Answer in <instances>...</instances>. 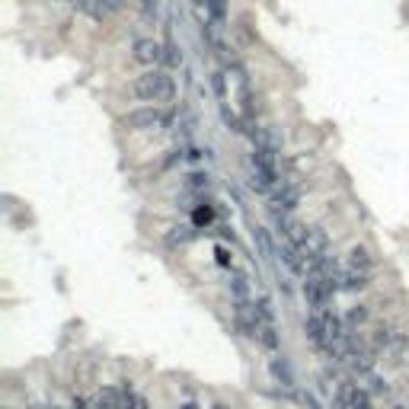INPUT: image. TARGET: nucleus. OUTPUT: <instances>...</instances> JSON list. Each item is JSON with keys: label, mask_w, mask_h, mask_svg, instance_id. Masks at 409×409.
Returning a JSON list of instances; mask_svg holds the SVG:
<instances>
[{"label": "nucleus", "mask_w": 409, "mask_h": 409, "mask_svg": "<svg viewBox=\"0 0 409 409\" xmlns=\"http://www.w3.org/2000/svg\"><path fill=\"white\" fill-rule=\"evenodd\" d=\"M349 266H352V269H362V272H371L374 259H371V253L364 250V246H352V253H349Z\"/></svg>", "instance_id": "1a4fd4ad"}, {"label": "nucleus", "mask_w": 409, "mask_h": 409, "mask_svg": "<svg viewBox=\"0 0 409 409\" xmlns=\"http://www.w3.org/2000/svg\"><path fill=\"white\" fill-rule=\"evenodd\" d=\"M192 3H196V7H208V0H192Z\"/></svg>", "instance_id": "412c9836"}, {"label": "nucleus", "mask_w": 409, "mask_h": 409, "mask_svg": "<svg viewBox=\"0 0 409 409\" xmlns=\"http://www.w3.org/2000/svg\"><path fill=\"white\" fill-rule=\"evenodd\" d=\"M256 342L262 345V349H279V336H275V326H272V320H266L259 329V336H256Z\"/></svg>", "instance_id": "9b49d317"}, {"label": "nucleus", "mask_w": 409, "mask_h": 409, "mask_svg": "<svg viewBox=\"0 0 409 409\" xmlns=\"http://www.w3.org/2000/svg\"><path fill=\"white\" fill-rule=\"evenodd\" d=\"M298 204V189H291V186H285L281 192H275L272 196V211L279 214V211H291Z\"/></svg>", "instance_id": "0eeeda50"}, {"label": "nucleus", "mask_w": 409, "mask_h": 409, "mask_svg": "<svg viewBox=\"0 0 409 409\" xmlns=\"http://www.w3.org/2000/svg\"><path fill=\"white\" fill-rule=\"evenodd\" d=\"M189 240H192V231H189V227H183V224L170 227V233H167V243H170V246H183V243H189Z\"/></svg>", "instance_id": "f8f14e48"}, {"label": "nucleus", "mask_w": 409, "mask_h": 409, "mask_svg": "<svg viewBox=\"0 0 409 409\" xmlns=\"http://www.w3.org/2000/svg\"><path fill=\"white\" fill-rule=\"evenodd\" d=\"M304 406H307V409H320V406H316V400L310 397V393H304Z\"/></svg>", "instance_id": "aec40b11"}, {"label": "nucleus", "mask_w": 409, "mask_h": 409, "mask_svg": "<svg viewBox=\"0 0 409 409\" xmlns=\"http://www.w3.org/2000/svg\"><path fill=\"white\" fill-rule=\"evenodd\" d=\"M138 7L150 16V13H157V0H138Z\"/></svg>", "instance_id": "a211bd4d"}, {"label": "nucleus", "mask_w": 409, "mask_h": 409, "mask_svg": "<svg viewBox=\"0 0 409 409\" xmlns=\"http://www.w3.org/2000/svg\"><path fill=\"white\" fill-rule=\"evenodd\" d=\"M214 409H227V406H214Z\"/></svg>", "instance_id": "5701e85b"}, {"label": "nucleus", "mask_w": 409, "mask_h": 409, "mask_svg": "<svg viewBox=\"0 0 409 409\" xmlns=\"http://www.w3.org/2000/svg\"><path fill=\"white\" fill-rule=\"evenodd\" d=\"M163 61H167V65H179V61H183V51H179L176 45H167L163 48Z\"/></svg>", "instance_id": "4468645a"}, {"label": "nucleus", "mask_w": 409, "mask_h": 409, "mask_svg": "<svg viewBox=\"0 0 409 409\" xmlns=\"http://www.w3.org/2000/svg\"><path fill=\"white\" fill-rule=\"evenodd\" d=\"M384 358H387V364H393V368L406 364L409 362V339H406V336L393 333V339L384 345Z\"/></svg>", "instance_id": "39448f33"}, {"label": "nucleus", "mask_w": 409, "mask_h": 409, "mask_svg": "<svg viewBox=\"0 0 409 409\" xmlns=\"http://www.w3.org/2000/svg\"><path fill=\"white\" fill-rule=\"evenodd\" d=\"M131 51H135L131 58H135L138 65H144V67H154L157 61H163V45H160V42H154V38H138Z\"/></svg>", "instance_id": "20e7f679"}, {"label": "nucleus", "mask_w": 409, "mask_h": 409, "mask_svg": "<svg viewBox=\"0 0 409 409\" xmlns=\"http://www.w3.org/2000/svg\"><path fill=\"white\" fill-rule=\"evenodd\" d=\"M368 275H371V272H362V269H352V266H349V272H342V288L345 291L368 288Z\"/></svg>", "instance_id": "6e6552de"}, {"label": "nucleus", "mask_w": 409, "mask_h": 409, "mask_svg": "<svg viewBox=\"0 0 409 409\" xmlns=\"http://www.w3.org/2000/svg\"><path fill=\"white\" fill-rule=\"evenodd\" d=\"M100 7L106 16H112V13H119V10L125 7V0H100Z\"/></svg>", "instance_id": "2eb2a0df"}, {"label": "nucleus", "mask_w": 409, "mask_h": 409, "mask_svg": "<svg viewBox=\"0 0 409 409\" xmlns=\"http://www.w3.org/2000/svg\"><path fill=\"white\" fill-rule=\"evenodd\" d=\"M170 125V115L163 109H135L125 115V128L131 131H163Z\"/></svg>", "instance_id": "7ed1b4c3"}, {"label": "nucleus", "mask_w": 409, "mask_h": 409, "mask_svg": "<svg viewBox=\"0 0 409 409\" xmlns=\"http://www.w3.org/2000/svg\"><path fill=\"white\" fill-rule=\"evenodd\" d=\"M211 218H214V211L208 208V204H204V208H196V224H208Z\"/></svg>", "instance_id": "f3484780"}, {"label": "nucleus", "mask_w": 409, "mask_h": 409, "mask_svg": "<svg viewBox=\"0 0 409 409\" xmlns=\"http://www.w3.org/2000/svg\"><path fill=\"white\" fill-rule=\"evenodd\" d=\"M301 250V256H304V262H307V269L314 272L320 262L326 259V233L320 231V227H307V233H304V240L301 243H294Z\"/></svg>", "instance_id": "f03ea898"}, {"label": "nucleus", "mask_w": 409, "mask_h": 409, "mask_svg": "<svg viewBox=\"0 0 409 409\" xmlns=\"http://www.w3.org/2000/svg\"><path fill=\"white\" fill-rule=\"evenodd\" d=\"M131 90L144 102H170L176 96V84H173V77L167 71H148V74H141Z\"/></svg>", "instance_id": "f257e3e1"}, {"label": "nucleus", "mask_w": 409, "mask_h": 409, "mask_svg": "<svg viewBox=\"0 0 409 409\" xmlns=\"http://www.w3.org/2000/svg\"><path fill=\"white\" fill-rule=\"evenodd\" d=\"M96 406L100 409H121V390H115V387H102V390L96 393Z\"/></svg>", "instance_id": "9d476101"}, {"label": "nucleus", "mask_w": 409, "mask_h": 409, "mask_svg": "<svg viewBox=\"0 0 409 409\" xmlns=\"http://www.w3.org/2000/svg\"><path fill=\"white\" fill-rule=\"evenodd\" d=\"M364 320H368V310H364V307H355L352 314H349V326H362Z\"/></svg>", "instance_id": "dca6fc26"}, {"label": "nucleus", "mask_w": 409, "mask_h": 409, "mask_svg": "<svg viewBox=\"0 0 409 409\" xmlns=\"http://www.w3.org/2000/svg\"><path fill=\"white\" fill-rule=\"evenodd\" d=\"M233 294H237V298H243V294H246V285H243V279H233Z\"/></svg>", "instance_id": "6ab92c4d"}, {"label": "nucleus", "mask_w": 409, "mask_h": 409, "mask_svg": "<svg viewBox=\"0 0 409 409\" xmlns=\"http://www.w3.org/2000/svg\"><path fill=\"white\" fill-rule=\"evenodd\" d=\"M397 409H409V406H397Z\"/></svg>", "instance_id": "b1692460"}, {"label": "nucleus", "mask_w": 409, "mask_h": 409, "mask_svg": "<svg viewBox=\"0 0 409 409\" xmlns=\"http://www.w3.org/2000/svg\"><path fill=\"white\" fill-rule=\"evenodd\" d=\"M307 336H310V342H314L316 349H323V352H326V323H323V314L307 316Z\"/></svg>", "instance_id": "423d86ee"}, {"label": "nucleus", "mask_w": 409, "mask_h": 409, "mask_svg": "<svg viewBox=\"0 0 409 409\" xmlns=\"http://www.w3.org/2000/svg\"><path fill=\"white\" fill-rule=\"evenodd\" d=\"M269 371H272V377H275V381H281L285 387H291V384H294V377H291V371H288V364L279 362V358L269 364Z\"/></svg>", "instance_id": "ddd939ff"}, {"label": "nucleus", "mask_w": 409, "mask_h": 409, "mask_svg": "<svg viewBox=\"0 0 409 409\" xmlns=\"http://www.w3.org/2000/svg\"><path fill=\"white\" fill-rule=\"evenodd\" d=\"M183 409H198V406H196V403H183Z\"/></svg>", "instance_id": "4be33fe9"}]
</instances>
